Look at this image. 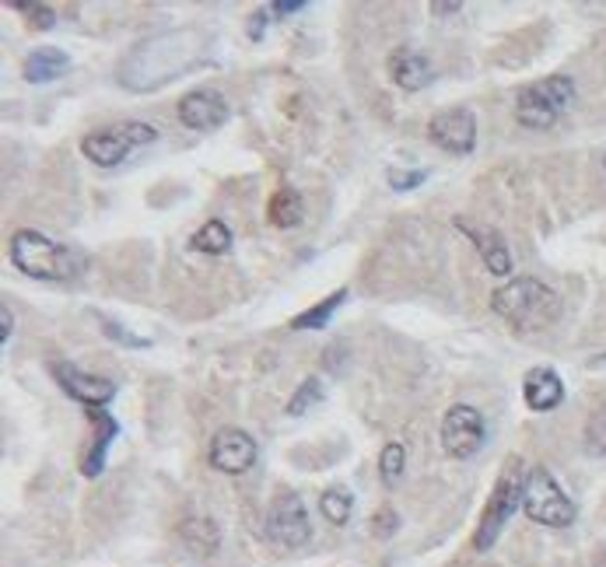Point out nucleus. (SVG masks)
Segmentation results:
<instances>
[{"instance_id": "nucleus-1", "label": "nucleus", "mask_w": 606, "mask_h": 567, "mask_svg": "<svg viewBox=\"0 0 606 567\" xmlns=\"http://www.w3.org/2000/svg\"><path fill=\"white\" fill-rule=\"evenodd\" d=\"M11 263L36 281H74L88 267V256L74 246L46 238L36 229H22L11 235Z\"/></svg>"}, {"instance_id": "nucleus-2", "label": "nucleus", "mask_w": 606, "mask_h": 567, "mask_svg": "<svg viewBox=\"0 0 606 567\" xmlns=\"http://www.w3.org/2000/svg\"><path fill=\"white\" fill-rule=\"evenodd\" d=\"M490 309L505 322H512L519 333H536L558 322L561 298L554 295L547 284H540L536 278H516L490 295Z\"/></svg>"}, {"instance_id": "nucleus-3", "label": "nucleus", "mask_w": 606, "mask_h": 567, "mask_svg": "<svg viewBox=\"0 0 606 567\" xmlns=\"http://www.w3.org/2000/svg\"><path fill=\"white\" fill-rule=\"evenodd\" d=\"M571 102H575V81L568 74H550L544 81H533V85L519 88L516 120L526 130H550L565 116Z\"/></svg>"}, {"instance_id": "nucleus-4", "label": "nucleus", "mask_w": 606, "mask_h": 567, "mask_svg": "<svg viewBox=\"0 0 606 567\" xmlns=\"http://www.w3.org/2000/svg\"><path fill=\"white\" fill-rule=\"evenodd\" d=\"M155 137H158V130L152 123L130 120V123L95 130V134H88L85 140H81V151H85V158L98 169H117L120 161H126L134 151L155 144Z\"/></svg>"}, {"instance_id": "nucleus-5", "label": "nucleus", "mask_w": 606, "mask_h": 567, "mask_svg": "<svg viewBox=\"0 0 606 567\" xmlns=\"http://www.w3.org/2000/svg\"><path fill=\"white\" fill-rule=\"evenodd\" d=\"M522 488H526V477H522L519 459H509V463H505V473L498 477L495 491H490L487 505H484L477 537H473V546H477L481 554L498 543L501 529L509 526V522H512V515L522 508Z\"/></svg>"}, {"instance_id": "nucleus-6", "label": "nucleus", "mask_w": 606, "mask_h": 567, "mask_svg": "<svg viewBox=\"0 0 606 567\" xmlns=\"http://www.w3.org/2000/svg\"><path fill=\"white\" fill-rule=\"evenodd\" d=\"M522 511H526L533 522L565 529L575 522V505L571 497L558 488V480L550 477V469L533 466L526 473V488H522Z\"/></svg>"}, {"instance_id": "nucleus-7", "label": "nucleus", "mask_w": 606, "mask_h": 567, "mask_svg": "<svg viewBox=\"0 0 606 567\" xmlns=\"http://www.w3.org/2000/svg\"><path fill=\"white\" fill-rule=\"evenodd\" d=\"M267 537H270V543L284 546V550H299V546L308 543V537H313V526H308V511H305L302 497L294 494V491L277 494L270 501Z\"/></svg>"}, {"instance_id": "nucleus-8", "label": "nucleus", "mask_w": 606, "mask_h": 567, "mask_svg": "<svg viewBox=\"0 0 606 567\" xmlns=\"http://www.w3.org/2000/svg\"><path fill=\"white\" fill-rule=\"evenodd\" d=\"M441 445H446V452L456 459L477 456L484 445L481 410H473L470 403H456V407H449V414L441 417Z\"/></svg>"}, {"instance_id": "nucleus-9", "label": "nucleus", "mask_w": 606, "mask_h": 567, "mask_svg": "<svg viewBox=\"0 0 606 567\" xmlns=\"http://www.w3.org/2000/svg\"><path fill=\"white\" fill-rule=\"evenodd\" d=\"M428 137H432L435 148L463 158V155L473 151V144H477V120H473V112L463 109V106L446 109L428 123Z\"/></svg>"}, {"instance_id": "nucleus-10", "label": "nucleus", "mask_w": 606, "mask_h": 567, "mask_svg": "<svg viewBox=\"0 0 606 567\" xmlns=\"http://www.w3.org/2000/svg\"><path fill=\"white\" fill-rule=\"evenodd\" d=\"M207 459L215 469H221V473L242 477L245 469L256 463V442L242 428H221L215 431V439H210Z\"/></svg>"}, {"instance_id": "nucleus-11", "label": "nucleus", "mask_w": 606, "mask_h": 567, "mask_svg": "<svg viewBox=\"0 0 606 567\" xmlns=\"http://www.w3.org/2000/svg\"><path fill=\"white\" fill-rule=\"evenodd\" d=\"M49 371L57 375L60 389L68 396H74L77 403H85V407H106V403L117 396V382L112 379H102V375H88V371H81L68 361H53Z\"/></svg>"}, {"instance_id": "nucleus-12", "label": "nucleus", "mask_w": 606, "mask_h": 567, "mask_svg": "<svg viewBox=\"0 0 606 567\" xmlns=\"http://www.w3.org/2000/svg\"><path fill=\"white\" fill-rule=\"evenodd\" d=\"M179 120L190 130H218L228 120V102L225 95L215 88H196L179 99Z\"/></svg>"}, {"instance_id": "nucleus-13", "label": "nucleus", "mask_w": 606, "mask_h": 567, "mask_svg": "<svg viewBox=\"0 0 606 567\" xmlns=\"http://www.w3.org/2000/svg\"><path fill=\"white\" fill-rule=\"evenodd\" d=\"M456 229L473 238V246H477V252L484 256V267L495 273V278H509V273H512V252H509V246H505V238L490 229V224H473V221L460 218V221H456Z\"/></svg>"}, {"instance_id": "nucleus-14", "label": "nucleus", "mask_w": 606, "mask_h": 567, "mask_svg": "<svg viewBox=\"0 0 606 567\" xmlns=\"http://www.w3.org/2000/svg\"><path fill=\"white\" fill-rule=\"evenodd\" d=\"M522 396H526L530 410L547 414L565 399V385L554 368H533V371H526V382H522Z\"/></svg>"}, {"instance_id": "nucleus-15", "label": "nucleus", "mask_w": 606, "mask_h": 567, "mask_svg": "<svg viewBox=\"0 0 606 567\" xmlns=\"http://www.w3.org/2000/svg\"><path fill=\"white\" fill-rule=\"evenodd\" d=\"M389 74L403 91H421L432 81V63L421 50H414V46H400V50L389 57Z\"/></svg>"}, {"instance_id": "nucleus-16", "label": "nucleus", "mask_w": 606, "mask_h": 567, "mask_svg": "<svg viewBox=\"0 0 606 567\" xmlns=\"http://www.w3.org/2000/svg\"><path fill=\"white\" fill-rule=\"evenodd\" d=\"M88 417L95 420V442H92V452L85 456V466H81V473H85V477H98L106 469V452H109L112 439H120V424H117V417L106 414L102 407H92Z\"/></svg>"}, {"instance_id": "nucleus-17", "label": "nucleus", "mask_w": 606, "mask_h": 567, "mask_svg": "<svg viewBox=\"0 0 606 567\" xmlns=\"http://www.w3.org/2000/svg\"><path fill=\"white\" fill-rule=\"evenodd\" d=\"M71 67V60L63 50H57V46H39V50H32L25 57V81H32V85H46V81H57L63 71Z\"/></svg>"}, {"instance_id": "nucleus-18", "label": "nucleus", "mask_w": 606, "mask_h": 567, "mask_svg": "<svg viewBox=\"0 0 606 567\" xmlns=\"http://www.w3.org/2000/svg\"><path fill=\"white\" fill-rule=\"evenodd\" d=\"M267 214H270V224H274V229H294V224H299L302 214H305L302 193H299V189H291V186H281V189H277L274 197H270Z\"/></svg>"}, {"instance_id": "nucleus-19", "label": "nucleus", "mask_w": 606, "mask_h": 567, "mask_svg": "<svg viewBox=\"0 0 606 567\" xmlns=\"http://www.w3.org/2000/svg\"><path fill=\"white\" fill-rule=\"evenodd\" d=\"M343 301H348V287L334 291L330 298H323L319 305H313V309H305L302 316H294L291 319V330H323V326H330L334 312L340 309Z\"/></svg>"}, {"instance_id": "nucleus-20", "label": "nucleus", "mask_w": 606, "mask_h": 567, "mask_svg": "<svg viewBox=\"0 0 606 567\" xmlns=\"http://www.w3.org/2000/svg\"><path fill=\"white\" fill-rule=\"evenodd\" d=\"M179 537H183V543L193 554L210 557L218 550V526L210 522V518H190V522H183V529H179Z\"/></svg>"}, {"instance_id": "nucleus-21", "label": "nucleus", "mask_w": 606, "mask_h": 567, "mask_svg": "<svg viewBox=\"0 0 606 567\" xmlns=\"http://www.w3.org/2000/svg\"><path fill=\"white\" fill-rule=\"evenodd\" d=\"M193 249L196 252H207V256H225L228 249H232V232H228L225 221H207L201 232H196L193 238Z\"/></svg>"}, {"instance_id": "nucleus-22", "label": "nucleus", "mask_w": 606, "mask_h": 567, "mask_svg": "<svg viewBox=\"0 0 606 567\" xmlns=\"http://www.w3.org/2000/svg\"><path fill=\"white\" fill-rule=\"evenodd\" d=\"M319 511L326 522H334V526H343L351 518L354 511V497L351 491H343V488H330L323 497H319Z\"/></svg>"}, {"instance_id": "nucleus-23", "label": "nucleus", "mask_w": 606, "mask_h": 567, "mask_svg": "<svg viewBox=\"0 0 606 567\" xmlns=\"http://www.w3.org/2000/svg\"><path fill=\"white\" fill-rule=\"evenodd\" d=\"M403 466H407V448L400 442H389L379 456V477L386 488H397L400 477H403Z\"/></svg>"}, {"instance_id": "nucleus-24", "label": "nucleus", "mask_w": 606, "mask_h": 567, "mask_svg": "<svg viewBox=\"0 0 606 567\" xmlns=\"http://www.w3.org/2000/svg\"><path fill=\"white\" fill-rule=\"evenodd\" d=\"M319 399H323L319 379H305L299 393H294V396L288 399V414H291V417H302V414H305L308 407H313V403H319Z\"/></svg>"}, {"instance_id": "nucleus-25", "label": "nucleus", "mask_w": 606, "mask_h": 567, "mask_svg": "<svg viewBox=\"0 0 606 567\" xmlns=\"http://www.w3.org/2000/svg\"><path fill=\"white\" fill-rule=\"evenodd\" d=\"M389 186L392 189H414V186H421L424 180H428V172L424 169H389Z\"/></svg>"}, {"instance_id": "nucleus-26", "label": "nucleus", "mask_w": 606, "mask_h": 567, "mask_svg": "<svg viewBox=\"0 0 606 567\" xmlns=\"http://www.w3.org/2000/svg\"><path fill=\"white\" fill-rule=\"evenodd\" d=\"M11 8L22 11V14H32V25H36V28H53L57 25V14L49 11L46 4H25V0H14Z\"/></svg>"}, {"instance_id": "nucleus-27", "label": "nucleus", "mask_w": 606, "mask_h": 567, "mask_svg": "<svg viewBox=\"0 0 606 567\" xmlns=\"http://www.w3.org/2000/svg\"><path fill=\"white\" fill-rule=\"evenodd\" d=\"M589 452H606V410L589 420Z\"/></svg>"}, {"instance_id": "nucleus-28", "label": "nucleus", "mask_w": 606, "mask_h": 567, "mask_svg": "<svg viewBox=\"0 0 606 567\" xmlns=\"http://www.w3.org/2000/svg\"><path fill=\"white\" fill-rule=\"evenodd\" d=\"M400 522H397V511L392 508H383L379 515H375V522H372V529H375V537H392V529H397Z\"/></svg>"}, {"instance_id": "nucleus-29", "label": "nucleus", "mask_w": 606, "mask_h": 567, "mask_svg": "<svg viewBox=\"0 0 606 567\" xmlns=\"http://www.w3.org/2000/svg\"><path fill=\"white\" fill-rule=\"evenodd\" d=\"M267 19H270V8H259L250 14V25H245V32H250V39H264V32H267Z\"/></svg>"}, {"instance_id": "nucleus-30", "label": "nucleus", "mask_w": 606, "mask_h": 567, "mask_svg": "<svg viewBox=\"0 0 606 567\" xmlns=\"http://www.w3.org/2000/svg\"><path fill=\"white\" fill-rule=\"evenodd\" d=\"M302 8V0H277V4H270V14H299Z\"/></svg>"}, {"instance_id": "nucleus-31", "label": "nucleus", "mask_w": 606, "mask_h": 567, "mask_svg": "<svg viewBox=\"0 0 606 567\" xmlns=\"http://www.w3.org/2000/svg\"><path fill=\"white\" fill-rule=\"evenodd\" d=\"M11 330H14V316L8 312V305H4V309H0V344H8Z\"/></svg>"}, {"instance_id": "nucleus-32", "label": "nucleus", "mask_w": 606, "mask_h": 567, "mask_svg": "<svg viewBox=\"0 0 606 567\" xmlns=\"http://www.w3.org/2000/svg\"><path fill=\"white\" fill-rule=\"evenodd\" d=\"M432 11L435 14H456V11H460V4H432Z\"/></svg>"}]
</instances>
